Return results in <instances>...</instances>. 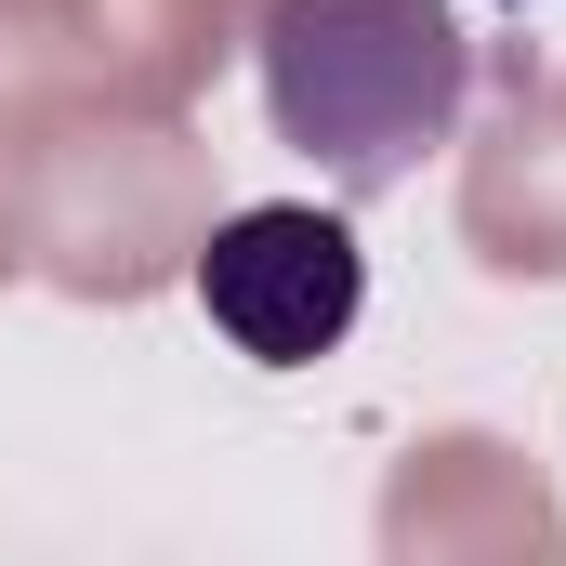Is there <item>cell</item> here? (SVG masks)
Returning <instances> with one entry per match:
<instances>
[{"label":"cell","instance_id":"6da1fadb","mask_svg":"<svg viewBox=\"0 0 566 566\" xmlns=\"http://www.w3.org/2000/svg\"><path fill=\"white\" fill-rule=\"evenodd\" d=\"M474 93V40L448 0H264V106L343 185H409Z\"/></svg>","mask_w":566,"mask_h":566},{"label":"cell","instance_id":"7a4b0ae2","mask_svg":"<svg viewBox=\"0 0 566 566\" xmlns=\"http://www.w3.org/2000/svg\"><path fill=\"white\" fill-rule=\"evenodd\" d=\"M369 303V251L343 211L316 198H264V211H224L211 251H198V316L251 356V369H316Z\"/></svg>","mask_w":566,"mask_h":566}]
</instances>
